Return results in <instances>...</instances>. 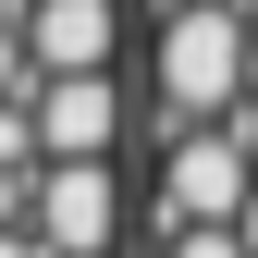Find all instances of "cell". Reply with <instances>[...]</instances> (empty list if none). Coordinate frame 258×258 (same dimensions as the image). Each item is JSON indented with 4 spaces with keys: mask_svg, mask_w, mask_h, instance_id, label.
Returning <instances> with one entry per match:
<instances>
[{
    "mask_svg": "<svg viewBox=\"0 0 258 258\" xmlns=\"http://www.w3.org/2000/svg\"><path fill=\"white\" fill-rule=\"evenodd\" d=\"M160 123H221L246 99V25H234V0H160Z\"/></svg>",
    "mask_w": 258,
    "mask_h": 258,
    "instance_id": "cell-1",
    "label": "cell"
},
{
    "mask_svg": "<svg viewBox=\"0 0 258 258\" xmlns=\"http://www.w3.org/2000/svg\"><path fill=\"white\" fill-rule=\"evenodd\" d=\"M246 148H234V123H184L172 148H160V234H221L246 197Z\"/></svg>",
    "mask_w": 258,
    "mask_h": 258,
    "instance_id": "cell-2",
    "label": "cell"
},
{
    "mask_svg": "<svg viewBox=\"0 0 258 258\" xmlns=\"http://www.w3.org/2000/svg\"><path fill=\"white\" fill-rule=\"evenodd\" d=\"M25 234H37L49 258H111V234H123V172H111V160H37Z\"/></svg>",
    "mask_w": 258,
    "mask_h": 258,
    "instance_id": "cell-3",
    "label": "cell"
},
{
    "mask_svg": "<svg viewBox=\"0 0 258 258\" xmlns=\"http://www.w3.org/2000/svg\"><path fill=\"white\" fill-rule=\"evenodd\" d=\"M25 136H37V160H111L123 148V86L111 74H49V99L25 111Z\"/></svg>",
    "mask_w": 258,
    "mask_h": 258,
    "instance_id": "cell-4",
    "label": "cell"
},
{
    "mask_svg": "<svg viewBox=\"0 0 258 258\" xmlns=\"http://www.w3.org/2000/svg\"><path fill=\"white\" fill-rule=\"evenodd\" d=\"M25 61L37 74H111V49H123V0H25Z\"/></svg>",
    "mask_w": 258,
    "mask_h": 258,
    "instance_id": "cell-5",
    "label": "cell"
},
{
    "mask_svg": "<svg viewBox=\"0 0 258 258\" xmlns=\"http://www.w3.org/2000/svg\"><path fill=\"white\" fill-rule=\"evenodd\" d=\"M160 258H234V234H160Z\"/></svg>",
    "mask_w": 258,
    "mask_h": 258,
    "instance_id": "cell-6",
    "label": "cell"
},
{
    "mask_svg": "<svg viewBox=\"0 0 258 258\" xmlns=\"http://www.w3.org/2000/svg\"><path fill=\"white\" fill-rule=\"evenodd\" d=\"M0 258H49V246H37V234H25V221H13V234H0Z\"/></svg>",
    "mask_w": 258,
    "mask_h": 258,
    "instance_id": "cell-7",
    "label": "cell"
}]
</instances>
